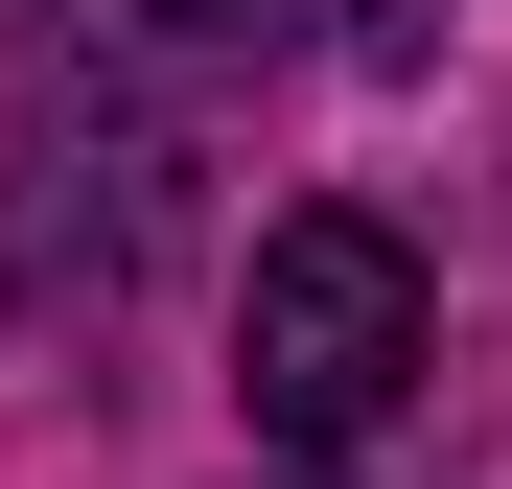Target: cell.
<instances>
[{"instance_id": "cell-1", "label": "cell", "mask_w": 512, "mask_h": 489, "mask_svg": "<svg viewBox=\"0 0 512 489\" xmlns=\"http://www.w3.org/2000/svg\"><path fill=\"white\" fill-rule=\"evenodd\" d=\"M233 396H256V443H373L396 396H419V257L373 210H280L256 233V280H233Z\"/></svg>"}]
</instances>
